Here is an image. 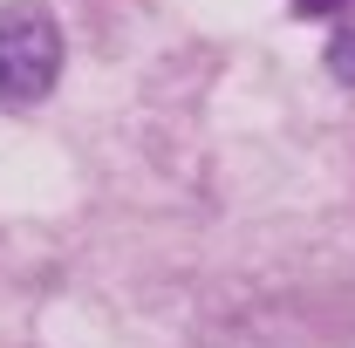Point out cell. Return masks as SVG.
Returning a JSON list of instances; mask_svg holds the SVG:
<instances>
[{
	"instance_id": "cell-1",
	"label": "cell",
	"mask_w": 355,
	"mask_h": 348,
	"mask_svg": "<svg viewBox=\"0 0 355 348\" xmlns=\"http://www.w3.org/2000/svg\"><path fill=\"white\" fill-rule=\"evenodd\" d=\"M62 82V28L42 0L0 7V110H35Z\"/></svg>"
},
{
	"instance_id": "cell-2",
	"label": "cell",
	"mask_w": 355,
	"mask_h": 348,
	"mask_svg": "<svg viewBox=\"0 0 355 348\" xmlns=\"http://www.w3.org/2000/svg\"><path fill=\"white\" fill-rule=\"evenodd\" d=\"M328 69H335L342 82H355V35H335V42H328Z\"/></svg>"
}]
</instances>
